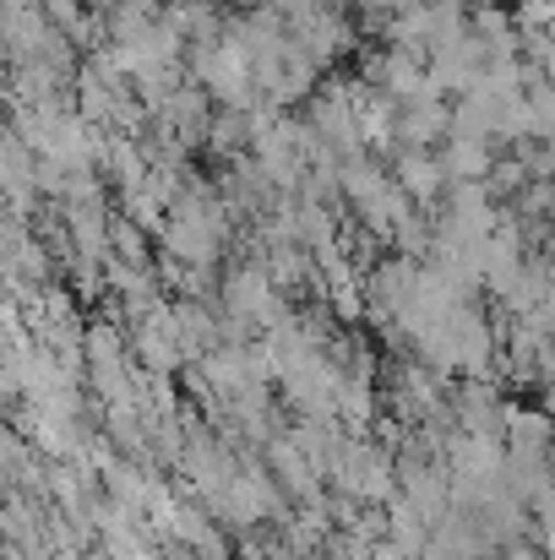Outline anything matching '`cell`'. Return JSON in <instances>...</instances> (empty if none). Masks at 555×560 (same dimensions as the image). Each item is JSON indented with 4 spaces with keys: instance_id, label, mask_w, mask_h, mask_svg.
<instances>
[{
    "instance_id": "cell-1",
    "label": "cell",
    "mask_w": 555,
    "mask_h": 560,
    "mask_svg": "<svg viewBox=\"0 0 555 560\" xmlns=\"http://www.w3.org/2000/svg\"><path fill=\"white\" fill-rule=\"evenodd\" d=\"M496 560H545V545H534V539H512V545H501Z\"/></svg>"
}]
</instances>
